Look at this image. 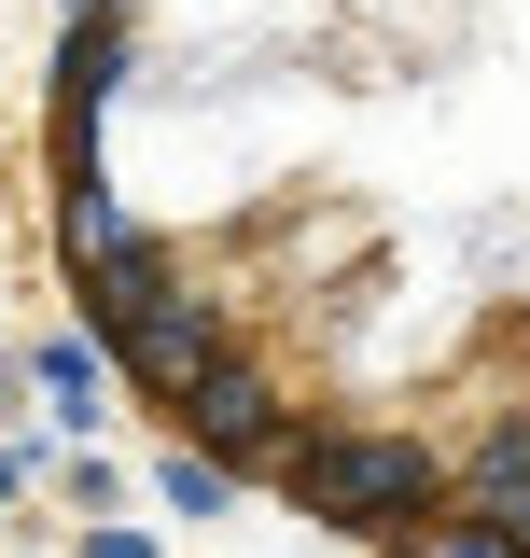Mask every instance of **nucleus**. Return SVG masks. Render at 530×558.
Instances as JSON below:
<instances>
[{
  "instance_id": "obj_1",
  "label": "nucleus",
  "mask_w": 530,
  "mask_h": 558,
  "mask_svg": "<svg viewBox=\"0 0 530 558\" xmlns=\"http://www.w3.org/2000/svg\"><path fill=\"white\" fill-rule=\"evenodd\" d=\"M14 405H28V377H14V363H0V418H14Z\"/></svg>"
}]
</instances>
